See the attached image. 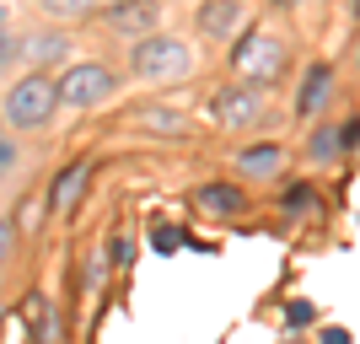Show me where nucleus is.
<instances>
[{
	"label": "nucleus",
	"instance_id": "1",
	"mask_svg": "<svg viewBox=\"0 0 360 344\" xmlns=\"http://www.w3.org/2000/svg\"><path fill=\"white\" fill-rule=\"evenodd\" d=\"M54 103H60V87L49 81V75H27L22 87H11V124H22V129H38V124L54 113Z\"/></svg>",
	"mask_w": 360,
	"mask_h": 344
},
{
	"label": "nucleus",
	"instance_id": "2",
	"mask_svg": "<svg viewBox=\"0 0 360 344\" xmlns=\"http://www.w3.org/2000/svg\"><path fill=\"white\" fill-rule=\"evenodd\" d=\"M135 70L150 81H167V75H188V49L178 38H146L135 49Z\"/></svg>",
	"mask_w": 360,
	"mask_h": 344
},
{
	"label": "nucleus",
	"instance_id": "3",
	"mask_svg": "<svg viewBox=\"0 0 360 344\" xmlns=\"http://www.w3.org/2000/svg\"><path fill=\"white\" fill-rule=\"evenodd\" d=\"M108 91H113V75H108L103 65H75V70L60 81V97L70 108H91V103H103Z\"/></svg>",
	"mask_w": 360,
	"mask_h": 344
},
{
	"label": "nucleus",
	"instance_id": "4",
	"mask_svg": "<svg viewBox=\"0 0 360 344\" xmlns=\"http://www.w3.org/2000/svg\"><path fill=\"white\" fill-rule=\"evenodd\" d=\"M237 70L253 75V81H269L280 70V44L274 38H242L237 44Z\"/></svg>",
	"mask_w": 360,
	"mask_h": 344
},
{
	"label": "nucleus",
	"instance_id": "5",
	"mask_svg": "<svg viewBox=\"0 0 360 344\" xmlns=\"http://www.w3.org/2000/svg\"><path fill=\"white\" fill-rule=\"evenodd\" d=\"M156 16H162V0H124V6L108 11V22H113L119 32H146Z\"/></svg>",
	"mask_w": 360,
	"mask_h": 344
},
{
	"label": "nucleus",
	"instance_id": "6",
	"mask_svg": "<svg viewBox=\"0 0 360 344\" xmlns=\"http://www.w3.org/2000/svg\"><path fill=\"white\" fill-rule=\"evenodd\" d=\"M258 113V91L253 87H237V91H226L221 103H215V119L221 124H242V119H253Z\"/></svg>",
	"mask_w": 360,
	"mask_h": 344
},
{
	"label": "nucleus",
	"instance_id": "7",
	"mask_svg": "<svg viewBox=\"0 0 360 344\" xmlns=\"http://www.w3.org/2000/svg\"><path fill=\"white\" fill-rule=\"evenodd\" d=\"M199 210H210V215H237L242 210V189L210 183V189H199Z\"/></svg>",
	"mask_w": 360,
	"mask_h": 344
},
{
	"label": "nucleus",
	"instance_id": "8",
	"mask_svg": "<svg viewBox=\"0 0 360 344\" xmlns=\"http://www.w3.org/2000/svg\"><path fill=\"white\" fill-rule=\"evenodd\" d=\"M328 87H333V70H328V65H317V70L312 75H307V87H301V113H317V108H323V103H328Z\"/></svg>",
	"mask_w": 360,
	"mask_h": 344
},
{
	"label": "nucleus",
	"instance_id": "9",
	"mask_svg": "<svg viewBox=\"0 0 360 344\" xmlns=\"http://www.w3.org/2000/svg\"><path fill=\"white\" fill-rule=\"evenodd\" d=\"M81 189H86V167H65V172H60V183H54V205H60V210H70L75 199H81Z\"/></svg>",
	"mask_w": 360,
	"mask_h": 344
},
{
	"label": "nucleus",
	"instance_id": "10",
	"mask_svg": "<svg viewBox=\"0 0 360 344\" xmlns=\"http://www.w3.org/2000/svg\"><path fill=\"white\" fill-rule=\"evenodd\" d=\"M27 323H32V339H38V344L54 339V312H49V296H27Z\"/></svg>",
	"mask_w": 360,
	"mask_h": 344
},
{
	"label": "nucleus",
	"instance_id": "11",
	"mask_svg": "<svg viewBox=\"0 0 360 344\" xmlns=\"http://www.w3.org/2000/svg\"><path fill=\"white\" fill-rule=\"evenodd\" d=\"M280 162H285V156H280V146H253V151H242V172H274Z\"/></svg>",
	"mask_w": 360,
	"mask_h": 344
},
{
	"label": "nucleus",
	"instance_id": "12",
	"mask_svg": "<svg viewBox=\"0 0 360 344\" xmlns=\"http://www.w3.org/2000/svg\"><path fill=\"white\" fill-rule=\"evenodd\" d=\"M199 22H205L210 32H226L231 22H237V6H231V0H221V6H205V11H199Z\"/></svg>",
	"mask_w": 360,
	"mask_h": 344
},
{
	"label": "nucleus",
	"instance_id": "13",
	"mask_svg": "<svg viewBox=\"0 0 360 344\" xmlns=\"http://www.w3.org/2000/svg\"><path fill=\"white\" fill-rule=\"evenodd\" d=\"M38 6H44L49 16H86L97 0H38Z\"/></svg>",
	"mask_w": 360,
	"mask_h": 344
},
{
	"label": "nucleus",
	"instance_id": "14",
	"mask_svg": "<svg viewBox=\"0 0 360 344\" xmlns=\"http://www.w3.org/2000/svg\"><path fill=\"white\" fill-rule=\"evenodd\" d=\"M178 242H183V231H178V226H156V231H150V248H156V253H172Z\"/></svg>",
	"mask_w": 360,
	"mask_h": 344
},
{
	"label": "nucleus",
	"instance_id": "15",
	"mask_svg": "<svg viewBox=\"0 0 360 344\" xmlns=\"http://www.w3.org/2000/svg\"><path fill=\"white\" fill-rule=\"evenodd\" d=\"M285 210H301V215H312V210H317V194H312V189H290V194H285Z\"/></svg>",
	"mask_w": 360,
	"mask_h": 344
},
{
	"label": "nucleus",
	"instance_id": "16",
	"mask_svg": "<svg viewBox=\"0 0 360 344\" xmlns=\"http://www.w3.org/2000/svg\"><path fill=\"white\" fill-rule=\"evenodd\" d=\"M285 317L296 323V329H307V323L317 317V307H312V301H290V307H285Z\"/></svg>",
	"mask_w": 360,
	"mask_h": 344
},
{
	"label": "nucleus",
	"instance_id": "17",
	"mask_svg": "<svg viewBox=\"0 0 360 344\" xmlns=\"http://www.w3.org/2000/svg\"><path fill=\"white\" fill-rule=\"evenodd\" d=\"M135 258V248H129V237H113V264H129Z\"/></svg>",
	"mask_w": 360,
	"mask_h": 344
},
{
	"label": "nucleus",
	"instance_id": "18",
	"mask_svg": "<svg viewBox=\"0 0 360 344\" xmlns=\"http://www.w3.org/2000/svg\"><path fill=\"white\" fill-rule=\"evenodd\" d=\"M6 253H11V226L0 221V258H6Z\"/></svg>",
	"mask_w": 360,
	"mask_h": 344
},
{
	"label": "nucleus",
	"instance_id": "19",
	"mask_svg": "<svg viewBox=\"0 0 360 344\" xmlns=\"http://www.w3.org/2000/svg\"><path fill=\"white\" fill-rule=\"evenodd\" d=\"M323 344H349V333L345 329H328V333H323Z\"/></svg>",
	"mask_w": 360,
	"mask_h": 344
},
{
	"label": "nucleus",
	"instance_id": "20",
	"mask_svg": "<svg viewBox=\"0 0 360 344\" xmlns=\"http://www.w3.org/2000/svg\"><path fill=\"white\" fill-rule=\"evenodd\" d=\"M345 146H360V119H355V124L345 129Z\"/></svg>",
	"mask_w": 360,
	"mask_h": 344
},
{
	"label": "nucleus",
	"instance_id": "21",
	"mask_svg": "<svg viewBox=\"0 0 360 344\" xmlns=\"http://www.w3.org/2000/svg\"><path fill=\"white\" fill-rule=\"evenodd\" d=\"M0 167H11V146H0Z\"/></svg>",
	"mask_w": 360,
	"mask_h": 344
}]
</instances>
